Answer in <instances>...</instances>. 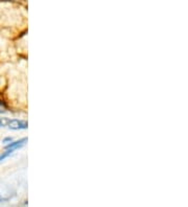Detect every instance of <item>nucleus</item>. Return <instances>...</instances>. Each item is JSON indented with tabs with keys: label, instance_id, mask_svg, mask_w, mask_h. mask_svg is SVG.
Returning <instances> with one entry per match:
<instances>
[{
	"label": "nucleus",
	"instance_id": "f257e3e1",
	"mask_svg": "<svg viewBox=\"0 0 188 207\" xmlns=\"http://www.w3.org/2000/svg\"><path fill=\"white\" fill-rule=\"evenodd\" d=\"M6 127L8 129L12 130H24L27 129L28 127V124L25 120H19V119H8V124H6Z\"/></svg>",
	"mask_w": 188,
	"mask_h": 207
},
{
	"label": "nucleus",
	"instance_id": "f03ea898",
	"mask_svg": "<svg viewBox=\"0 0 188 207\" xmlns=\"http://www.w3.org/2000/svg\"><path fill=\"white\" fill-rule=\"evenodd\" d=\"M27 141V138H22V139L18 140V141L12 142L11 144L6 145V150H12V151H15V150L19 149V147H23L25 144V142Z\"/></svg>",
	"mask_w": 188,
	"mask_h": 207
},
{
	"label": "nucleus",
	"instance_id": "7ed1b4c3",
	"mask_svg": "<svg viewBox=\"0 0 188 207\" xmlns=\"http://www.w3.org/2000/svg\"><path fill=\"white\" fill-rule=\"evenodd\" d=\"M14 151H12V150H6L5 152H3V153L0 155V161H2V160H4V159L6 158V157H8L11 155V154L13 153Z\"/></svg>",
	"mask_w": 188,
	"mask_h": 207
},
{
	"label": "nucleus",
	"instance_id": "20e7f679",
	"mask_svg": "<svg viewBox=\"0 0 188 207\" xmlns=\"http://www.w3.org/2000/svg\"><path fill=\"white\" fill-rule=\"evenodd\" d=\"M6 141H12V139H11V138H5V139H4V142H6Z\"/></svg>",
	"mask_w": 188,
	"mask_h": 207
},
{
	"label": "nucleus",
	"instance_id": "39448f33",
	"mask_svg": "<svg viewBox=\"0 0 188 207\" xmlns=\"http://www.w3.org/2000/svg\"><path fill=\"white\" fill-rule=\"evenodd\" d=\"M0 199H1V198H0Z\"/></svg>",
	"mask_w": 188,
	"mask_h": 207
}]
</instances>
